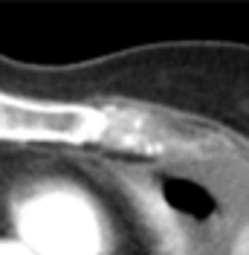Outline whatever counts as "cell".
Segmentation results:
<instances>
[{"label": "cell", "mask_w": 249, "mask_h": 255, "mask_svg": "<svg viewBox=\"0 0 249 255\" xmlns=\"http://www.w3.org/2000/svg\"><path fill=\"white\" fill-rule=\"evenodd\" d=\"M96 125V116L78 108L26 105L0 96V136L17 139H81Z\"/></svg>", "instance_id": "6da1fadb"}]
</instances>
